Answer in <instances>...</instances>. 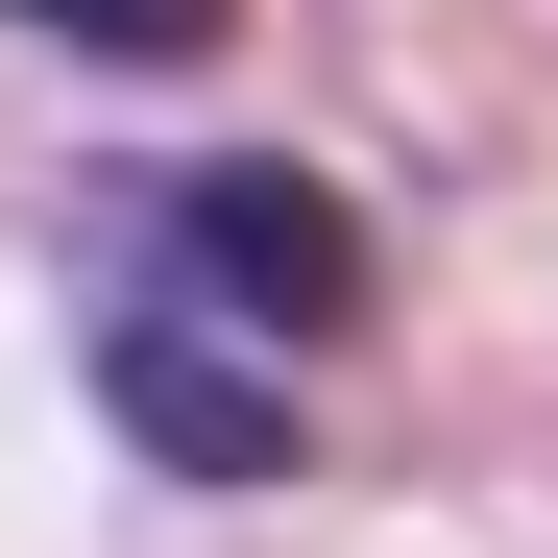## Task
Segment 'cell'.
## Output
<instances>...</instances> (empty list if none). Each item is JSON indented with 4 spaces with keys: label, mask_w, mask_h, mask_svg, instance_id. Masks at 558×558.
I'll use <instances>...</instances> for the list:
<instances>
[{
    "label": "cell",
    "mask_w": 558,
    "mask_h": 558,
    "mask_svg": "<svg viewBox=\"0 0 558 558\" xmlns=\"http://www.w3.org/2000/svg\"><path fill=\"white\" fill-rule=\"evenodd\" d=\"M170 267H195L243 340H340V316H364V219L316 195L292 146H219V170H170Z\"/></svg>",
    "instance_id": "6da1fadb"
},
{
    "label": "cell",
    "mask_w": 558,
    "mask_h": 558,
    "mask_svg": "<svg viewBox=\"0 0 558 558\" xmlns=\"http://www.w3.org/2000/svg\"><path fill=\"white\" fill-rule=\"evenodd\" d=\"M98 389H122L146 461H195V486H267V461H292V389H243V364H219V340H170V316L98 340Z\"/></svg>",
    "instance_id": "7a4b0ae2"
},
{
    "label": "cell",
    "mask_w": 558,
    "mask_h": 558,
    "mask_svg": "<svg viewBox=\"0 0 558 558\" xmlns=\"http://www.w3.org/2000/svg\"><path fill=\"white\" fill-rule=\"evenodd\" d=\"M25 25H49V49H98V73H170V49H219L243 0H25Z\"/></svg>",
    "instance_id": "3957f363"
}]
</instances>
